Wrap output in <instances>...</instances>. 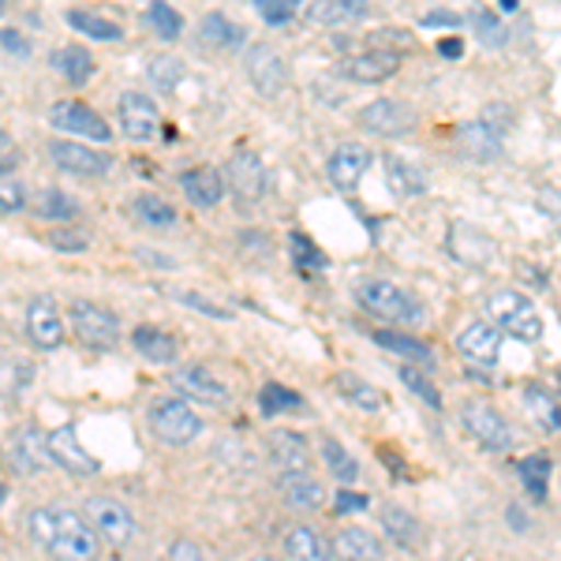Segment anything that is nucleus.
Here are the masks:
<instances>
[{
  "instance_id": "nucleus-1",
  "label": "nucleus",
  "mask_w": 561,
  "mask_h": 561,
  "mask_svg": "<svg viewBox=\"0 0 561 561\" xmlns=\"http://www.w3.org/2000/svg\"><path fill=\"white\" fill-rule=\"evenodd\" d=\"M26 528H31V539L45 554H53L57 561H98V554H102L98 550V531L90 528V520L65 510V505L34 510Z\"/></svg>"
},
{
  "instance_id": "nucleus-2",
  "label": "nucleus",
  "mask_w": 561,
  "mask_h": 561,
  "mask_svg": "<svg viewBox=\"0 0 561 561\" xmlns=\"http://www.w3.org/2000/svg\"><path fill=\"white\" fill-rule=\"evenodd\" d=\"M356 300L367 307L370 314H378V319H389L397 325H423L427 322V311H423V304L415 300L412 293H404V288H397L393 280H378V277H367L356 285Z\"/></svg>"
},
{
  "instance_id": "nucleus-3",
  "label": "nucleus",
  "mask_w": 561,
  "mask_h": 561,
  "mask_svg": "<svg viewBox=\"0 0 561 561\" xmlns=\"http://www.w3.org/2000/svg\"><path fill=\"white\" fill-rule=\"evenodd\" d=\"M486 314H491L494 330H505L510 337L524 341V345H536L542 337V314L524 293H513V288L494 293L491 300H486Z\"/></svg>"
},
{
  "instance_id": "nucleus-4",
  "label": "nucleus",
  "mask_w": 561,
  "mask_h": 561,
  "mask_svg": "<svg viewBox=\"0 0 561 561\" xmlns=\"http://www.w3.org/2000/svg\"><path fill=\"white\" fill-rule=\"evenodd\" d=\"M460 420H465V431L472 434L483 449H491V454H505V449H513L510 420H505L497 409H491L486 401H468L465 412H460Z\"/></svg>"
},
{
  "instance_id": "nucleus-5",
  "label": "nucleus",
  "mask_w": 561,
  "mask_h": 561,
  "mask_svg": "<svg viewBox=\"0 0 561 561\" xmlns=\"http://www.w3.org/2000/svg\"><path fill=\"white\" fill-rule=\"evenodd\" d=\"M150 431L169 446H187L203 434V420L184 401H153L150 404Z\"/></svg>"
},
{
  "instance_id": "nucleus-6",
  "label": "nucleus",
  "mask_w": 561,
  "mask_h": 561,
  "mask_svg": "<svg viewBox=\"0 0 561 561\" xmlns=\"http://www.w3.org/2000/svg\"><path fill=\"white\" fill-rule=\"evenodd\" d=\"M87 520H90V528L108 542V547H128V542L135 539L131 510L121 502H113V497H90Z\"/></svg>"
},
{
  "instance_id": "nucleus-7",
  "label": "nucleus",
  "mask_w": 561,
  "mask_h": 561,
  "mask_svg": "<svg viewBox=\"0 0 561 561\" xmlns=\"http://www.w3.org/2000/svg\"><path fill=\"white\" fill-rule=\"evenodd\" d=\"M71 330H76V337L83 341L87 348H113L116 337H121L116 314L87 300L71 304Z\"/></svg>"
},
{
  "instance_id": "nucleus-8",
  "label": "nucleus",
  "mask_w": 561,
  "mask_h": 561,
  "mask_svg": "<svg viewBox=\"0 0 561 561\" xmlns=\"http://www.w3.org/2000/svg\"><path fill=\"white\" fill-rule=\"evenodd\" d=\"M415 121H420L415 108L409 102H397V98H378L367 108H359V128H367L370 135H382V139L415 131Z\"/></svg>"
},
{
  "instance_id": "nucleus-9",
  "label": "nucleus",
  "mask_w": 561,
  "mask_h": 561,
  "mask_svg": "<svg viewBox=\"0 0 561 561\" xmlns=\"http://www.w3.org/2000/svg\"><path fill=\"white\" fill-rule=\"evenodd\" d=\"M49 121H53V128H57V131L79 135V139H94V142H108V139H113L108 124L90 105H83V102H57V105L49 108Z\"/></svg>"
},
{
  "instance_id": "nucleus-10",
  "label": "nucleus",
  "mask_w": 561,
  "mask_h": 561,
  "mask_svg": "<svg viewBox=\"0 0 561 561\" xmlns=\"http://www.w3.org/2000/svg\"><path fill=\"white\" fill-rule=\"evenodd\" d=\"M49 158L57 161V169L76 173V176H105L108 169H113L108 153H98L94 147H83V142H76V139H53Z\"/></svg>"
},
{
  "instance_id": "nucleus-11",
  "label": "nucleus",
  "mask_w": 561,
  "mask_h": 561,
  "mask_svg": "<svg viewBox=\"0 0 561 561\" xmlns=\"http://www.w3.org/2000/svg\"><path fill=\"white\" fill-rule=\"evenodd\" d=\"M180 393L187 397V401H198V404H210V409H225L229 404V386L221 382V378L214 375V370L206 367H180L173 370V378H169Z\"/></svg>"
},
{
  "instance_id": "nucleus-12",
  "label": "nucleus",
  "mask_w": 561,
  "mask_h": 561,
  "mask_svg": "<svg viewBox=\"0 0 561 561\" xmlns=\"http://www.w3.org/2000/svg\"><path fill=\"white\" fill-rule=\"evenodd\" d=\"M248 79L262 98H277L288 83V65L270 45H251L248 53Z\"/></svg>"
},
{
  "instance_id": "nucleus-13",
  "label": "nucleus",
  "mask_w": 561,
  "mask_h": 561,
  "mask_svg": "<svg viewBox=\"0 0 561 561\" xmlns=\"http://www.w3.org/2000/svg\"><path fill=\"white\" fill-rule=\"evenodd\" d=\"M337 71L352 83H386L389 76L401 71V53H389V49H367L356 53V57H345L337 65Z\"/></svg>"
},
{
  "instance_id": "nucleus-14",
  "label": "nucleus",
  "mask_w": 561,
  "mask_h": 561,
  "mask_svg": "<svg viewBox=\"0 0 561 561\" xmlns=\"http://www.w3.org/2000/svg\"><path fill=\"white\" fill-rule=\"evenodd\" d=\"M8 457H12V468L20 476H42L45 468L53 465L49 457V438L38 427H20L8 446Z\"/></svg>"
},
{
  "instance_id": "nucleus-15",
  "label": "nucleus",
  "mask_w": 561,
  "mask_h": 561,
  "mask_svg": "<svg viewBox=\"0 0 561 561\" xmlns=\"http://www.w3.org/2000/svg\"><path fill=\"white\" fill-rule=\"evenodd\" d=\"M457 150L465 153L468 161H479V165L497 161L502 158V131H497L486 116L483 121H468L457 128Z\"/></svg>"
},
{
  "instance_id": "nucleus-16",
  "label": "nucleus",
  "mask_w": 561,
  "mask_h": 561,
  "mask_svg": "<svg viewBox=\"0 0 561 561\" xmlns=\"http://www.w3.org/2000/svg\"><path fill=\"white\" fill-rule=\"evenodd\" d=\"M121 124L135 142H153L161 128V113L147 94H121Z\"/></svg>"
},
{
  "instance_id": "nucleus-17",
  "label": "nucleus",
  "mask_w": 561,
  "mask_h": 561,
  "mask_svg": "<svg viewBox=\"0 0 561 561\" xmlns=\"http://www.w3.org/2000/svg\"><path fill=\"white\" fill-rule=\"evenodd\" d=\"M26 333H31L34 348H42V352L65 345V319H60L57 304L42 296V300H34L26 307Z\"/></svg>"
},
{
  "instance_id": "nucleus-18",
  "label": "nucleus",
  "mask_w": 561,
  "mask_h": 561,
  "mask_svg": "<svg viewBox=\"0 0 561 561\" xmlns=\"http://www.w3.org/2000/svg\"><path fill=\"white\" fill-rule=\"evenodd\" d=\"M45 438H49L53 465L68 468V472H76V476H94L98 472V460L83 449V442H79V431L71 427V423H68V427H57L53 434H45Z\"/></svg>"
},
{
  "instance_id": "nucleus-19",
  "label": "nucleus",
  "mask_w": 561,
  "mask_h": 561,
  "mask_svg": "<svg viewBox=\"0 0 561 561\" xmlns=\"http://www.w3.org/2000/svg\"><path fill=\"white\" fill-rule=\"evenodd\" d=\"M367 169H370V150L364 142H345V147H337L330 153L325 173L337 184V192H356V184L364 180Z\"/></svg>"
},
{
  "instance_id": "nucleus-20",
  "label": "nucleus",
  "mask_w": 561,
  "mask_h": 561,
  "mask_svg": "<svg viewBox=\"0 0 561 561\" xmlns=\"http://www.w3.org/2000/svg\"><path fill=\"white\" fill-rule=\"evenodd\" d=\"M457 352L476 367H494L497 356H502V333L491 322H472L457 337Z\"/></svg>"
},
{
  "instance_id": "nucleus-21",
  "label": "nucleus",
  "mask_w": 561,
  "mask_h": 561,
  "mask_svg": "<svg viewBox=\"0 0 561 561\" xmlns=\"http://www.w3.org/2000/svg\"><path fill=\"white\" fill-rule=\"evenodd\" d=\"M225 180H229L232 195H237L243 206L259 203L262 192H266V165H262L255 153H237V158L229 161V173H225Z\"/></svg>"
},
{
  "instance_id": "nucleus-22",
  "label": "nucleus",
  "mask_w": 561,
  "mask_h": 561,
  "mask_svg": "<svg viewBox=\"0 0 561 561\" xmlns=\"http://www.w3.org/2000/svg\"><path fill=\"white\" fill-rule=\"evenodd\" d=\"M270 460H274V468L280 476L307 472V468H311V449H307V442L300 434L277 431V434H270Z\"/></svg>"
},
{
  "instance_id": "nucleus-23",
  "label": "nucleus",
  "mask_w": 561,
  "mask_h": 561,
  "mask_svg": "<svg viewBox=\"0 0 561 561\" xmlns=\"http://www.w3.org/2000/svg\"><path fill=\"white\" fill-rule=\"evenodd\" d=\"M330 554H337L341 561H382L386 550H382V539L370 536L367 528H345L330 542Z\"/></svg>"
},
{
  "instance_id": "nucleus-24",
  "label": "nucleus",
  "mask_w": 561,
  "mask_h": 561,
  "mask_svg": "<svg viewBox=\"0 0 561 561\" xmlns=\"http://www.w3.org/2000/svg\"><path fill=\"white\" fill-rule=\"evenodd\" d=\"M180 187H184L187 203L195 206H217L225 198V176L217 173L210 165H198V169H187L184 176H180Z\"/></svg>"
},
{
  "instance_id": "nucleus-25",
  "label": "nucleus",
  "mask_w": 561,
  "mask_h": 561,
  "mask_svg": "<svg viewBox=\"0 0 561 561\" xmlns=\"http://www.w3.org/2000/svg\"><path fill=\"white\" fill-rule=\"evenodd\" d=\"M280 497H285L288 510L311 513V510H319V505L325 502V491H322V483L314 476L293 472V476H280Z\"/></svg>"
},
{
  "instance_id": "nucleus-26",
  "label": "nucleus",
  "mask_w": 561,
  "mask_h": 561,
  "mask_svg": "<svg viewBox=\"0 0 561 561\" xmlns=\"http://www.w3.org/2000/svg\"><path fill=\"white\" fill-rule=\"evenodd\" d=\"M49 65L57 76H65L71 87H83L94 79V57L83 49V45H65V49H53Z\"/></svg>"
},
{
  "instance_id": "nucleus-27",
  "label": "nucleus",
  "mask_w": 561,
  "mask_h": 561,
  "mask_svg": "<svg viewBox=\"0 0 561 561\" xmlns=\"http://www.w3.org/2000/svg\"><path fill=\"white\" fill-rule=\"evenodd\" d=\"M198 42L206 45V49H221V53H232L240 49L243 42H248V34L240 31L232 20H225V15L210 12L203 23H198Z\"/></svg>"
},
{
  "instance_id": "nucleus-28",
  "label": "nucleus",
  "mask_w": 561,
  "mask_h": 561,
  "mask_svg": "<svg viewBox=\"0 0 561 561\" xmlns=\"http://www.w3.org/2000/svg\"><path fill=\"white\" fill-rule=\"evenodd\" d=\"M131 345H135L139 356H147L150 364H173V359H176L173 333L158 330V325H139V330L131 333Z\"/></svg>"
},
{
  "instance_id": "nucleus-29",
  "label": "nucleus",
  "mask_w": 561,
  "mask_h": 561,
  "mask_svg": "<svg viewBox=\"0 0 561 561\" xmlns=\"http://www.w3.org/2000/svg\"><path fill=\"white\" fill-rule=\"evenodd\" d=\"M285 550H288V558H293V561H333L330 542H325L314 528H307V524H296V528L288 531Z\"/></svg>"
},
{
  "instance_id": "nucleus-30",
  "label": "nucleus",
  "mask_w": 561,
  "mask_h": 561,
  "mask_svg": "<svg viewBox=\"0 0 561 561\" xmlns=\"http://www.w3.org/2000/svg\"><path fill=\"white\" fill-rule=\"evenodd\" d=\"M131 217L147 229H173L176 225V206L161 195H135L131 198Z\"/></svg>"
},
{
  "instance_id": "nucleus-31",
  "label": "nucleus",
  "mask_w": 561,
  "mask_h": 561,
  "mask_svg": "<svg viewBox=\"0 0 561 561\" xmlns=\"http://www.w3.org/2000/svg\"><path fill=\"white\" fill-rule=\"evenodd\" d=\"M65 20L71 31L87 34V38H94V42H121L124 38L121 23L105 20V15L90 12V8H71V12H65Z\"/></svg>"
},
{
  "instance_id": "nucleus-32",
  "label": "nucleus",
  "mask_w": 561,
  "mask_h": 561,
  "mask_svg": "<svg viewBox=\"0 0 561 561\" xmlns=\"http://www.w3.org/2000/svg\"><path fill=\"white\" fill-rule=\"evenodd\" d=\"M524 409L536 420L539 431L558 434V397L547 386H528L524 389Z\"/></svg>"
},
{
  "instance_id": "nucleus-33",
  "label": "nucleus",
  "mask_w": 561,
  "mask_h": 561,
  "mask_svg": "<svg viewBox=\"0 0 561 561\" xmlns=\"http://www.w3.org/2000/svg\"><path fill=\"white\" fill-rule=\"evenodd\" d=\"M550 472H554V460H550L547 454H531L524 457L517 465V476L524 483V491H528L531 497H547V486H550Z\"/></svg>"
},
{
  "instance_id": "nucleus-34",
  "label": "nucleus",
  "mask_w": 561,
  "mask_h": 561,
  "mask_svg": "<svg viewBox=\"0 0 561 561\" xmlns=\"http://www.w3.org/2000/svg\"><path fill=\"white\" fill-rule=\"evenodd\" d=\"M386 180L389 187H393V195H423L427 192V180H423V173L415 165H409L404 158H386Z\"/></svg>"
},
{
  "instance_id": "nucleus-35",
  "label": "nucleus",
  "mask_w": 561,
  "mask_h": 561,
  "mask_svg": "<svg viewBox=\"0 0 561 561\" xmlns=\"http://www.w3.org/2000/svg\"><path fill=\"white\" fill-rule=\"evenodd\" d=\"M337 393H345L356 409H367V412H375V409H382V393H378L375 386H367L359 375H352V370H345V375H337Z\"/></svg>"
},
{
  "instance_id": "nucleus-36",
  "label": "nucleus",
  "mask_w": 561,
  "mask_h": 561,
  "mask_svg": "<svg viewBox=\"0 0 561 561\" xmlns=\"http://www.w3.org/2000/svg\"><path fill=\"white\" fill-rule=\"evenodd\" d=\"M375 341H378L382 348L397 352V356L420 359V364H434L431 345H423V341H415V337H404V333H397V330H375Z\"/></svg>"
},
{
  "instance_id": "nucleus-37",
  "label": "nucleus",
  "mask_w": 561,
  "mask_h": 561,
  "mask_svg": "<svg viewBox=\"0 0 561 561\" xmlns=\"http://www.w3.org/2000/svg\"><path fill=\"white\" fill-rule=\"evenodd\" d=\"M147 23L150 31L158 34L161 42H176L180 31H184V20H180V12L173 4H165V0H153V4L147 8Z\"/></svg>"
},
{
  "instance_id": "nucleus-38",
  "label": "nucleus",
  "mask_w": 561,
  "mask_h": 561,
  "mask_svg": "<svg viewBox=\"0 0 561 561\" xmlns=\"http://www.w3.org/2000/svg\"><path fill=\"white\" fill-rule=\"evenodd\" d=\"M259 404H262V412H266V415H277V412H300V409H304V397L296 393V389H288V386L270 382V386H262Z\"/></svg>"
},
{
  "instance_id": "nucleus-39",
  "label": "nucleus",
  "mask_w": 561,
  "mask_h": 561,
  "mask_svg": "<svg viewBox=\"0 0 561 561\" xmlns=\"http://www.w3.org/2000/svg\"><path fill=\"white\" fill-rule=\"evenodd\" d=\"M38 217H45V221H71V217L79 214L76 198H68L65 192H57V187H45V192H38Z\"/></svg>"
},
{
  "instance_id": "nucleus-40",
  "label": "nucleus",
  "mask_w": 561,
  "mask_h": 561,
  "mask_svg": "<svg viewBox=\"0 0 561 561\" xmlns=\"http://www.w3.org/2000/svg\"><path fill=\"white\" fill-rule=\"evenodd\" d=\"M382 528L389 531V539H397L401 547H412L415 536H420V524H415L404 510H397V505H386L382 510Z\"/></svg>"
},
{
  "instance_id": "nucleus-41",
  "label": "nucleus",
  "mask_w": 561,
  "mask_h": 561,
  "mask_svg": "<svg viewBox=\"0 0 561 561\" xmlns=\"http://www.w3.org/2000/svg\"><path fill=\"white\" fill-rule=\"evenodd\" d=\"M322 454H325V468H330L337 483H352V479L359 476V465H356V460H352V454H348L345 446H337V442H333V438H325Z\"/></svg>"
},
{
  "instance_id": "nucleus-42",
  "label": "nucleus",
  "mask_w": 561,
  "mask_h": 561,
  "mask_svg": "<svg viewBox=\"0 0 561 561\" xmlns=\"http://www.w3.org/2000/svg\"><path fill=\"white\" fill-rule=\"evenodd\" d=\"M180 79H184V65H180L176 57H158L150 60V83L161 90V94H169V90L180 87Z\"/></svg>"
},
{
  "instance_id": "nucleus-43",
  "label": "nucleus",
  "mask_w": 561,
  "mask_h": 561,
  "mask_svg": "<svg viewBox=\"0 0 561 561\" xmlns=\"http://www.w3.org/2000/svg\"><path fill=\"white\" fill-rule=\"evenodd\" d=\"M255 4V12L262 15V23L270 26H285L296 20V12H300V0H251Z\"/></svg>"
},
{
  "instance_id": "nucleus-44",
  "label": "nucleus",
  "mask_w": 561,
  "mask_h": 561,
  "mask_svg": "<svg viewBox=\"0 0 561 561\" xmlns=\"http://www.w3.org/2000/svg\"><path fill=\"white\" fill-rule=\"evenodd\" d=\"M472 26H476L479 42L491 45V49H502V45L510 42V31H505V23L497 20L494 12H476L472 15Z\"/></svg>"
},
{
  "instance_id": "nucleus-45",
  "label": "nucleus",
  "mask_w": 561,
  "mask_h": 561,
  "mask_svg": "<svg viewBox=\"0 0 561 561\" xmlns=\"http://www.w3.org/2000/svg\"><path fill=\"white\" fill-rule=\"evenodd\" d=\"M173 300L187 304V307H195V311H198V314H206V319H221V322H229V319H232L229 307H221V304L206 300L203 293H184V288H173Z\"/></svg>"
},
{
  "instance_id": "nucleus-46",
  "label": "nucleus",
  "mask_w": 561,
  "mask_h": 561,
  "mask_svg": "<svg viewBox=\"0 0 561 561\" xmlns=\"http://www.w3.org/2000/svg\"><path fill=\"white\" fill-rule=\"evenodd\" d=\"M401 382L409 386V389H415V393H420L423 401L431 404V409H442V393H438V389H434L431 378H423L415 367H404V370H401Z\"/></svg>"
},
{
  "instance_id": "nucleus-47",
  "label": "nucleus",
  "mask_w": 561,
  "mask_h": 561,
  "mask_svg": "<svg viewBox=\"0 0 561 561\" xmlns=\"http://www.w3.org/2000/svg\"><path fill=\"white\" fill-rule=\"evenodd\" d=\"M288 248H293V255H296V262H300L304 270H322L325 266V255H319V248H314L311 240H304L300 232H293V237H288Z\"/></svg>"
},
{
  "instance_id": "nucleus-48",
  "label": "nucleus",
  "mask_w": 561,
  "mask_h": 561,
  "mask_svg": "<svg viewBox=\"0 0 561 561\" xmlns=\"http://www.w3.org/2000/svg\"><path fill=\"white\" fill-rule=\"evenodd\" d=\"M23 206H26V187L0 176V214H20Z\"/></svg>"
},
{
  "instance_id": "nucleus-49",
  "label": "nucleus",
  "mask_w": 561,
  "mask_h": 561,
  "mask_svg": "<svg viewBox=\"0 0 561 561\" xmlns=\"http://www.w3.org/2000/svg\"><path fill=\"white\" fill-rule=\"evenodd\" d=\"M307 20L322 23V26H337V23H345V15H341L337 0H314V4L307 8Z\"/></svg>"
},
{
  "instance_id": "nucleus-50",
  "label": "nucleus",
  "mask_w": 561,
  "mask_h": 561,
  "mask_svg": "<svg viewBox=\"0 0 561 561\" xmlns=\"http://www.w3.org/2000/svg\"><path fill=\"white\" fill-rule=\"evenodd\" d=\"M15 165H20V150H15L12 135H8L4 128H0V176H8Z\"/></svg>"
},
{
  "instance_id": "nucleus-51",
  "label": "nucleus",
  "mask_w": 561,
  "mask_h": 561,
  "mask_svg": "<svg viewBox=\"0 0 561 561\" xmlns=\"http://www.w3.org/2000/svg\"><path fill=\"white\" fill-rule=\"evenodd\" d=\"M169 561H206V558H203V550H198L195 542L176 539L173 547H169Z\"/></svg>"
},
{
  "instance_id": "nucleus-52",
  "label": "nucleus",
  "mask_w": 561,
  "mask_h": 561,
  "mask_svg": "<svg viewBox=\"0 0 561 561\" xmlns=\"http://www.w3.org/2000/svg\"><path fill=\"white\" fill-rule=\"evenodd\" d=\"M49 243H53V248H60V251H83L87 237H79V232H53Z\"/></svg>"
},
{
  "instance_id": "nucleus-53",
  "label": "nucleus",
  "mask_w": 561,
  "mask_h": 561,
  "mask_svg": "<svg viewBox=\"0 0 561 561\" xmlns=\"http://www.w3.org/2000/svg\"><path fill=\"white\" fill-rule=\"evenodd\" d=\"M356 510H367V497L352 494V491H337V513H356Z\"/></svg>"
},
{
  "instance_id": "nucleus-54",
  "label": "nucleus",
  "mask_w": 561,
  "mask_h": 561,
  "mask_svg": "<svg viewBox=\"0 0 561 561\" xmlns=\"http://www.w3.org/2000/svg\"><path fill=\"white\" fill-rule=\"evenodd\" d=\"M337 8H341V15L345 20H367V0H337Z\"/></svg>"
},
{
  "instance_id": "nucleus-55",
  "label": "nucleus",
  "mask_w": 561,
  "mask_h": 561,
  "mask_svg": "<svg viewBox=\"0 0 561 561\" xmlns=\"http://www.w3.org/2000/svg\"><path fill=\"white\" fill-rule=\"evenodd\" d=\"M423 26H460V15L438 12V15H427V20H423Z\"/></svg>"
},
{
  "instance_id": "nucleus-56",
  "label": "nucleus",
  "mask_w": 561,
  "mask_h": 561,
  "mask_svg": "<svg viewBox=\"0 0 561 561\" xmlns=\"http://www.w3.org/2000/svg\"><path fill=\"white\" fill-rule=\"evenodd\" d=\"M0 42H4V49H15V53H20V57H23V53H26V42H23V34H15V31H4V34H0Z\"/></svg>"
},
{
  "instance_id": "nucleus-57",
  "label": "nucleus",
  "mask_w": 561,
  "mask_h": 561,
  "mask_svg": "<svg viewBox=\"0 0 561 561\" xmlns=\"http://www.w3.org/2000/svg\"><path fill=\"white\" fill-rule=\"evenodd\" d=\"M460 53H465V45H460V38L442 42V57H460Z\"/></svg>"
},
{
  "instance_id": "nucleus-58",
  "label": "nucleus",
  "mask_w": 561,
  "mask_h": 561,
  "mask_svg": "<svg viewBox=\"0 0 561 561\" xmlns=\"http://www.w3.org/2000/svg\"><path fill=\"white\" fill-rule=\"evenodd\" d=\"M8 12V0H0V15H4Z\"/></svg>"
},
{
  "instance_id": "nucleus-59",
  "label": "nucleus",
  "mask_w": 561,
  "mask_h": 561,
  "mask_svg": "<svg viewBox=\"0 0 561 561\" xmlns=\"http://www.w3.org/2000/svg\"><path fill=\"white\" fill-rule=\"evenodd\" d=\"M4 494H8V486H4V483H0V502H4Z\"/></svg>"
},
{
  "instance_id": "nucleus-60",
  "label": "nucleus",
  "mask_w": 561,
  "mask_h": 561,
  "mask_svg": "<svg viewBox=\"0 0 561 561\" xmlns=\"http://www.w3.org/2000/svg\"><path fill=\"white\" fill-rule=\"evenodd\" d=\"M251 561H280V558H251Z\"/></svg>"
}]
</instances>
